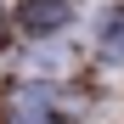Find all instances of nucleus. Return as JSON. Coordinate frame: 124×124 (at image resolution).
Returning a JSON list of instances; mask_svg holds the SVG:
<instances>
[{"label":"nucleus","mask_w":124,"mask_h":124,"mask_svg":"<svg viewBox=\"0 0 124 124\" xmlns=\"http://www.w3.org/2000/svg\"><path fill=\"white\" fill-rule=\"evenodd\" d=\"M68 28V0H28L23 6V34H56Z\"/></svg>","instance_id":"obj_1"},{"label":"nucleus","mask_w":124,"mask_h":124,"mask_svg":"<svg viewBox=\"0 0 124 124\" xmlns=\"http://www.w3.org/2000/svg\"><path fill=\"white\" fill-rule=\"evenodd\" d=\"M17 124H51L45 118V96H39V90H28V96H17V113H11Z\"/></svg>","instance_id":"obj_3"},{"label":"nucleus","mask_w":124,"mask_h":124,"mask_svg":"<svg viewBox=\"0 0 124 124\" xmlns=\"http://www.w3.org/2000/svg\"><path fill=\"white\" fill-rule=\"evenodd\" d=\"M101 56L124 62V6H113L107 17H101Z\"/></svg>","instance_id":"obj_2"},{"label":"nucleus","mask_w":124,"mask_h":124,"mask_svg":"<svg viewBox=\"0 0 124 124\" xmlns=\"http://www.w3.org/2000/svg\"><path fill=\"white\" fill-rule=\"evenodd\" d=\"M0 39H6V17H0Z\"/></svg>","instance_id":"obj_4"}]
</instances>
